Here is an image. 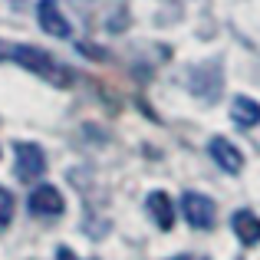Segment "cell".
I'll list each match as a JSON object with an SVG mask.
<instances>
[{
    "mask_svg": "<svg viewBox=\"0 0 260 260\" xmlns=\"http://www.w3.org/2000/svg\"><path fill=\"white\" fill-rule=\"evenodd\" d=\"M59 260H73V254L70 250H59Z\"/></svg>",
    "mask_w": 260,
    "mask_h": 260,
    "instance_id": "12",
    "label": "cell"
},
{
    "mask_svg": "<svg viewBox=\"0 0 260 260\" xmlns=\"http://www.w3.org/2000/svg\"><path fill=\"white\" fill-rule=\"evenodd\" d=\"M37 17H40V26H43L46 33H53V37H59V40L70 37V23H66V17L59 13V7L53 4V0H40Z\"/></svg>",
    "mask_w": 260,
    "mask_h": 260,
    "instance_id": "6",
    "label": "cell"
},
{
    "mask_svg": "<svg viewBox=\"0 0 260 260\" xmlns=\"http://www.w3.org/2000/svg\"><path fill=\"white\" fill-rule=\"evenodd\" d=\"M172 260H208V257H201V254H184V257H172Z\"/></svg>",
    "mask_w": 260,
    "mask_h": 260,
    "instance_id": "11",
    "label": "cell"
},
{
    "mask_svg": "<svg viewBox=\"0 0 260 260\" xmlns=\"http://www.w3.org/2000/svg\"><path fill=\"white\" fill-rule=\"evenodd\" d=\"M231 228H234V234H237L241 244H247V247L260 244V217L254 211H237V214L231 217Z\"/></svg>",
    "mask_w": 260,
    "mask_h": 260,
    "instance_id": "7",
    "label": "cell"
},
{
    "mask_svg": "<svg viewBox=\"0 0 260 260\" xmlns=\"http://www.w3.org/2000/svg\"><path fill=\"white\" fill-rule=\"evenodd\" d=\"M13 217V194L7 188H0V228H7Z\"/></svg>",
    "mask_w": 260,
    "mask_h": 260,
    "instance_id": "10",
    "label": "cell"
},
{
    "mask_svg": "<svg viewBox=\"0 0 260 260\" xmlns=\"http://www.w3.org/2000/svg\"><path fill=\"white\" fill-rule=\"evenodd\" d=\"M26 208H30V214H37V217H56V214H63L66 201H63V194H59V188H53V184H40V188L30 191Z\"/></svg>",
    "mask_w": 260,
    "mask_h": 260,
    "instance_id": "3",
    "label": "cell"
},
{
    "mask_svg": "<svg viewBox=\"0 0 260 260\" xmlns=\"http://www.w3.org/2000/svg\"><path fill=\"white\" fill-rule=\"evenodd\" d=\"M145 204H148V214L155 217V224H158L161 231H172V224H175V208H172V198H168L165 191H152Z\"/></svg>",
    "mask_w": 260,
    "mask_h": 260,
    "instance_id": "8",
    "label": "cell"
},
{
    "mask_svg": "<svg viewBox=\"0 0 260 260\" xmlns=\"http://www.w3.org/2000/svg\"><path fill=\"white\" fill-rule=\"evenodd\" d=\"M208 152H211V158H214V165H221L224 172H231V175H237L244 168V155L237 152L228 139H217V135H214L211 145H208Z\"/></svg>",
    "mask_w": 260,
    "mask_h": 260,
    "instance_id": "5",
    "label": "cell"
},
{
    "mask_svg": "<svg viewBox=\"0 0 260 260\" xmlns=\"http://www.w3.org/2000/svg\"><path fill=\"white\" fill-rule=\"evenodd\" d=\"M17 178H23V181H33V178H40L46 172V155L40 145H33V142H17Z\"/></svg>",
    "mask_w": 260,
    "mask_h": 260,
    "instance_id": "4",
    "label": "cell"
},
{
    "mask_svg": "<svg viewBox=\"0 0 260 260\" xmlns=\"http://www.w3.org/2000/svg\"><path fill=\"white\" fill-rule=\"evenodd\" d=\"M181 214L191 228L204 231L214 224V201L208 194H198V191H184L181 194Z\"/></svg>",
    "mask_w": 260,
    "mask_h": 260,
    "instance_id": "2",
    "label": "cell"
},
{
    "mask_svg": "<svg viewBox=\"0 0 260 260\" xmlns=\"http://www.w3.org/2000/svg\"><path fill=\"white\" fill-rule=\"evenodd\" d=\"M4 56H7V46H4V43H0V59H4Z\"/></svg>",
    "mask_w": 260,
    "mask_h": 260,
    "instance_id": "13",
    "label": "cell"
},
{
    "mask_svg": "<svg viewBox=\"0 0 260 260\" xmlns=\"http://www.w3.org/2000/svg\"><path fill=\"white\" fill-rule=\"evenodd\" d=\"M7 56L13 59L17 66H23V70H30V73H37L40 79H46L50 86H59V89H70L73 86V70L70 66H63L56 56H50V53H43V50H37V46H7Z\"/></svg>",
    "mask_w": 260,
    "mask_h": 260,
    "instance_id": "1",
    "label": "cell"
},
{
    "mask_svg": "<svg viewBox=\"0 0 260 260\" xmlns=\"http://www.w3.org/2000/svg\"><path fill=\"white\" fill-rule=\"evenodd\" d=\"M231 119L244 128H254L260 122V102L247 99V95H234V102H231Z\"/></svg>",
    "mask_w": 260,
    "mask_h": 260,
    "instance_id": "9",
    "label": "cell"
}]
</instances>
